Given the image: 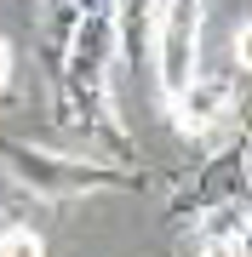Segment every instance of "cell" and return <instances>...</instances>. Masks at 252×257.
Returning <instances> with one entry per match:
<instances>
[{
  "label": "cell",
  "instance_id": "3",
  "mask_svg": "<svg viewBox=\"0 0 252 257\" xmlns=\"http://www.w3.org/2000/svg\"><path fill=\"white\" fill-rule=\"evenodd\" d=\"M172 109V126L178 138H206L212 126H229V120H246V63H229V69H212V74H189V86L178 92Z\"/></svg>",
  "mask_w": 252,
  "mask_h": 257
},
{
  "label": "cell",
  "instance_id": "8",
  "mask_svg": "<svg viewBox=\"0 0 252 257\" xmlns=\"http://www.w3.org/2000/svg\"><path fill=\"white\" fill-rule=\"evenodd\" d=\"M6 86H12V46L0 40V97H6Z\"/></svg>",
  "mask_w": 252,
  "mask_h": 257
},
{
  "label": "cell",
  "instance_id": "6",
  "mask_svg": "<svg viewBox=\"0 0 252 257\" xmlns=\"http://www.w3.org/2000/svg\"><path fill=\"white\" fill-rule=\"evenodd\" d=\"M109 18H115V52L126 57L132 74H143L149 69V46H155L160 0H109Z\"/></svg>",
  "mask_w": 252,
  "mask_h": 257
},
{
  "label": "cell",
  "instance_id": "2",
  "mask_svg": "<svg viewBox=\"0 0 252 257\" xmlns=\"http://www.w3.org/2000/svg\"><path fill=\"white\" fill-rule=\"evenodd\" d=\"M201 12H206V0H160L149 69H155V86L166 103H178L189 74L201 69Z\"/></svg>",
  "mask_w": 252,
  "mask_h": 257
},
{
  "label": "cell",
  "instance_id": "1",
  "mask_svg": "<svg viewBox=\"0 0 252 257\" xmlns=\"http://www.w3.org/2000/svg\"><path fill=\"white\" fill-rule=\"evenodd\" d=\"M0 166L40 194V200H80V194H138L149 177L138 166H109L92 155H63V149L29 143V138H0Z\"/></svg>",
  "mask_w": 252,
  "mask_h": 257
},
{
  "label": "cell",
  "instance_id": "5",
  "mask_svg": "<svg viewBox=\"0 0 252 257\" xmlns=\"http://www.w3.org/2000/svg\"><path fill=\"white\" fill-rule=\"evenodd\" d=\"M184 229H189V257H246V200L206 206Z\"/></svg>",
  "mask_w": 252,
  "mask_h": 257
},
{
  "label": "cell",
  "instance_id": "9",
  "mask_svg": "<svg viewBox=\"0 0 252 257\" xmlns=\"http://www.w3.org/2000/svg\"><path fill=\"white\" fill-rule=\"evenodd\" d=\"M6 223H12V217H6V211H0V234H6Z\"/></svg>",
  "mask_w": 252,
  "mask_h": 257
},
{
  "label": "cell",
  "instance_id": "7",
  "mask_svg": "<svg viewBox=\"0 0 252 257\" xmlns=\"http://www.w3.org/2000/svg\"><path fill=\"white\" fill-rule=\"evenodd\" d=\"M0 257H46V234L29 229V223H6V234H0Z\"/></svg>",
  "mask_w": 252,
  "mask_h": 257
},
{
  "label": "cell",
  "instance_id": "4",
  "mask_svg": "<svg viewBox=\"0 0 252 257\" xmlns=\"http://www.w3.org/2000/svg\"><path fill=\"white\" fill-rule=\"evenodd\" d=\"M246 155H252V138H246V126H235V138H229V143H224V149H218V155L166 200V223H172V229H184V223L201 217L206 206L246 200Z\"/></svg>",
  "mask_w": 252,
  "mask_h": 257
}]
</instances>
